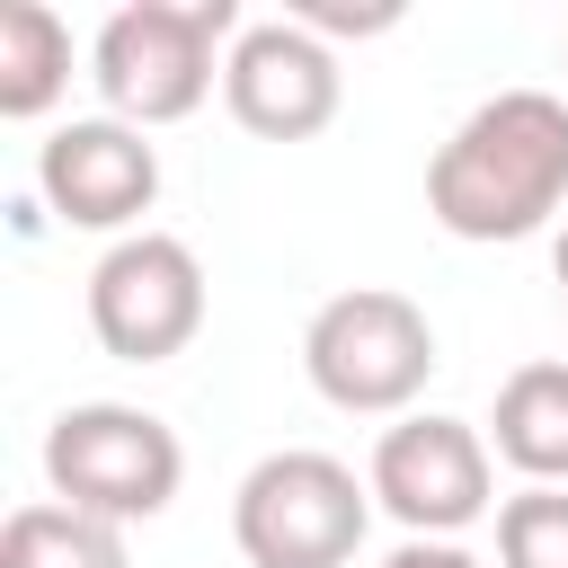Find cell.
Returning a JSON list of instances; mask_svg holds the SVG:
<instances>
[{"mask_svg":"<svg viewBox=\"0 0 568 568\" xmlns=\"http://www.w3.org/2000/svg\"><path fill=\"white\" fill-rule=\"evenodd\" d=\"M550 266H559V293H568V231H559V248H550Z\"/></svg>","mask_w":568,"mask_h":568,"instance_id":"obj_15","label":"cell"},{"mask_svg":"<svg viewBox=\"0 0 568 568\" xmlns=\"http://www.w3.org/2000/svg\"><path fill=\"white\" fill-rule=\"evenodd\" d=\"M337 98H346V71H337V53L302 18L240 27V44L222 62V106H231L240 133H257V142H311V133L337 124Z\"/></svg>","mask_w":568,"mask_h":568,"instance_id":"obj_8","label":"cell"},{"mask_svg":"<svg viewBox=\"0 0 568 568\" xmlns=\"http://www.w3.org/2000/svg\"><path fill=\"white\" fill-rule=\"evenodd\" d=\"M568 204V98L497 89L426 160V213L453 240H532Z\"/></svg>","mask_w":568,"mask_h":568,"instance_id":"obj_1","label":"cell"},{"mask_svg":"<svg viewBox=\"0 0 568 568\" xmlns=\"http://www.w3.org/2000/svg\"><path fill=\"white\" fill-rule=\"evenodd\" d=\"M222 44H240V9L231 0H133L98 27L89 44V80L106 98L115 124L151 133V124H186L213 80H222Z\"/></svg>","mask_w":568,"mask_h":568,"instance_id":"obj_2","label":"cell"},{"mask_svg":"<svg viewBox=\"0 0 568 568\" xmlns=\"http://www.w3.org/2000/svg\"><path fill=\"white\" fill-rule=\"evenodd\" d=\"M0 568H133V550H124V524L44 497L0 524Z\"/></svg>","mask_w":568,"mask_h":568,"instance_id":"obj_12","label":"cell"},{"mask_svg":"<svg viewBox=\"0 0 568 568\" xmlns=\"http://www.w3.org/2000/svg\"><path fill=\"white\" fill-rule=\"evenodd\" d=\"M62 89H71V27L44 0H9L0 9V115L36 124V115H53Z\"/></svg>","mask_w":568,"mask_h":568,"instance_id":"obj_11","label":"cell"},{"mask_svg":"<svg viewBox=\"0 0 568 568\" xmlns=\"http://www.w3.org/2000/svg\"><path fill=\"white\" fill-rule=\"evenodd\" d=\"M373 524V479H355L337 453H266L231 497V541L248 568H346Z\"/></svg>","mask_w":568,"mask_h":568,"instance_id":"obj_4","label":"cell"},{"mask_svg":"<svg viewBox=\"0 0 568 568\" xmlns=\"http://www.w3.org/2000/svg\"><path fill=\"white\" fill-rule=\"evenodd\" d=\"M302 373L328 408L346 417H408V399L426 390L435 373V328L408 293L390 284H355V293H328L302 328Z\"/></svg>","mask_w":568,"mask_h":568,"instance_id":"obj_3","label":"cell"},{"mask_svg":"<svg viewBox=\"0 0 568 568\" xmlns=\"http://www.w3.org/2000/svg\"><path fill=\"white\" fill-rule=\"evenodd\" d=\"M488 444L524 488H568V364H515L497 382Z\"/></svg>","mask_w":568,"mask_h":568,"instance_id":"obj_10","label":"cell"},{"mask_svg":"<svg viewBox=\"0 0 568 568\" xmlns=\"http://www.w3.org/2000/svg\"><path fill=\"white\" fill-rule=\"evenodd\" d=\"M44 479L80 515L151 524L186 479V444L169 435V417L133 408V399H80L44 426Z\"/></svg>","mask_w":568,"mask_h":568,"instance_id":"obj_5","label":"cell"},{"mask_svg":"<svg viewBox=\"0 0 568 568\" xmlns=\"http://www.w3.org/2000/svg\"><path fill=\"white\" fill-rule=\"evenodd\" d=\"M36 195L62 231L133 240V222L160 204V151L115 115H71L36 142Z\"/></svg>","mask_w":568,"mask_h":568,"instance_id":"obj_9","label":"cell"},{"mask_svg":"<svg viewBox=\"0 0 568 568\" xmlns=\"http://www.w3.org/2000/svg\"><path fill=\"white\" fill-rule=\"evenodd\" d=\"M497 568H568V488H515L497 506Z\"/></svg>","mask_w":568,"mask_h":568,"instance_id":"obj_13","label":"cell"},{"mask_svg":"<svg viewBox=\"0 0 568 568\" xmlns=\"http://www.w3.org/2000/svg\"><path fill=\"white\" fill-rule=\"evenodd\" d=\"M382 568H479V559H470L462 541H399Z\"/></svg>","mask_w":568,"mask_h":568,"instance_id":"obj_14","label":"cell"},{"mask_svg":"<svg viewBox=\"0 0 568 568\" xmlns=\"http://www.w3.org/2000/svg\"><path fill=\"white\" fill-rule=\"evenodd\" d=\"M373 506L408 524V541H453L497 506V462L470 417H399L373 444Z\"/></svg>","mask_w":568,"mask_h":568,"instance_id":"obj_6","label":"cell"},{"mask_svg":"<svg viewBox=\"0 0 568 568\" xmlns=\"http://www.w3.org/2000/svg\"><path fill=\"white\" fill-rule=\"evenodd\" d=\"M89 328L115 364H169L204 328V266L169 231H133L89 266Z\"/></svg>","mask_w":568,"mask_h":568,"instance_id":"obj_7","label":"cell"}]
</instances>
